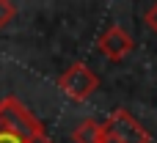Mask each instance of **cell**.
<instances>
[{"label": "cell", "mask_w": 157, "mask_h": 143, "mask_svg": "<svg viewBox=\"0 0 157 143\" xmlns=\"http://www.w3.org/2000/svg\"><path fill=\"white\" fill-rule=\"evenodd\" d=\"M102 130L108 143H149V132L144 130V124H138V119L127 110H113Z\"/></svg>", "instance_id": "2"}, {"label": "cell", "mask_w": 157, "mask_h": 143, "mask_svg": "<svg viewBox=\"0 0 157 143\" xmlns=\"http://www.w3.org/2000/svg\"><path fill=\"white\" fill-rule=\"evenodd\" d=\"M135 47L132 36L121 28V25H110L102 36H99V52L110 61H121L124 55H130Z\"/></svg>", "instance_id": "4"}, {"label": "cell", "mask_w": 157, "mask_h": 143, "mask_svg": "<svg viewBox=\"0 0 157 143\" xmlns=\"http://www.w3.org/2000/svg\"><path fill=\"white\" fill-rule=\"evenodd\" d=\"M72 141H75V143H108V141H105V130H102V124L94 121V119L80 121V124L75 127V132H72Z\"/></svg>", "instance_id": "5"}, {"label": "cell", "mask_w": 157, "mask_h": 143, "mask_svg": "<svg viewBox=\"0 0 157 143\" xmlns=\"http://www.w3.org/2000/svg\"><path fill=\"white\" fill-rule=\"evenodd\" d=\"M146 25H149V28L157 33V3L149 8V11H146Z\"/></svg>", "instance_id": "7"}, {"label": "cell", "mask_w": 157, "mask_h": 143, "mask_svg": "<svg viewBox=\"0 0 157 143\" xmlns=\"http://www.w3.org/2000/svg\"><path fill=\"white\" fill-rule=\"evenodd\" d=\"M58 88H61L69 99L83 102V99H88V96L99 88V77H97L88 66L75 63V66H69V69L58 77Z\"/></svg>", "instance_id": "3"}, {"label": "cell", "mask_w": 157, "mask_h": 143, "mask_svg": "<svg viewBox=\"0 0 157 143\" xmlns=\"http://www.w3.org/2000/svg\"><path fill=\"white\" fill-rule=\"evenodd\" d=\"M14 17H17V8H14L8 0H0V30H3V28L11 22Z\"/></svg>", "instance_id": "6"}, {"label": "cell", "mask_w": 157, "mask_h": 143, "mask_svg": "<svg viewBox=\"0 0 157 143\" xmlns=\"http://www.w3.org/2000/svg\"><path fill=\"white\" fill-rule=\"evenodd\" d=\"M0 143H52V138L17 96H6L0 102Z\"/></svg>", "instance_id": "1"}]
</instances>
